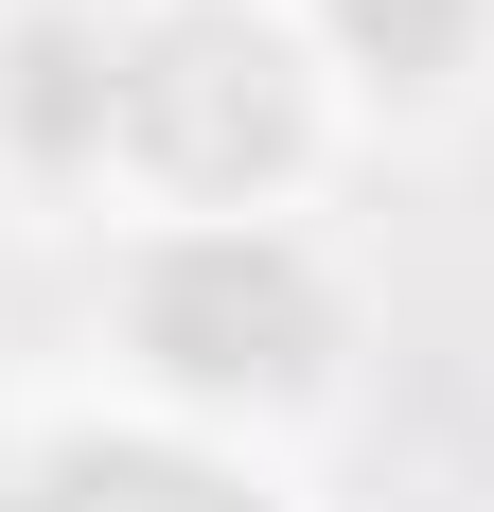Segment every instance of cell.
<instances>
[{
	"label": "cell",
	"mask_w": 494,
	"mask_h": 512,
	"mask_svg": "<svg viewBox=\"0 0 494 512\" xmlns=\"http://www.w3.org/2000/svg\"><path fill=\"white\" fill-rule=\"evenodd\" d=\"M353 89L300 0H106V195L124 230H300Z\"/></svg>",
	"instance_id": "6da1fadb"
},
{
	"label": "cell",
	"mask_w": 494,
	"mask_h": 512,
	"mask_svg": "<svg viewBox=\"0 0 494 512\" xmlns=\"http://www.w3.org/2000/svg\"><path fill=\"white\" fill-rule=\"evenodd\" d=\"M106 336L159 389V424H195V442L318 424L353 389V283L318 230H124L106 248Z\"/></svg>",
	"instance_id": "7a4b0ae2"
},
{
	"label": "cell",
	"mask_w": 494,
	"mask_h": 512,
	"mask_svg": "<svg viewBox=\"0 0 494 512\" xmlns=\"http://www.w3.org/2000/svg\"><path fill=\"white\" fill-rule=\"evenodd\" d=\"M0 512H283L247 477V442H195L159 407H71L0 460Z\"/></svg>",
	"instance_id": "3957f363"
},
{
	"label": "cell",
	"mask_w": 494,
	"mask_h": 512,
	"mask_svg": "<svg viewBox=\"0 0 494 512\" xmlns=\"http://www.w3.org/2000/svg\"><path fill=\"white\" fill-rule=\"evenodd\" d=\"M0 177L18 195H106V0H18L0 18Z\"/></svg>",
	"instance_id": "277c9868"
},
{
	"label": "cell",
	"mask_w": 494,
	"mask_h": 512,
	"mask_svg": "<svg viewBox=\"0 0 494 512\" xmlns=\"http://www.w3.org/2000/svg\"><path fill=\"white\" fill-rule=\"evenodd\" d=\"M318 18V53H336V89H371V106H459L494 71V0H300Z\"/></svg>",
	"instance_id": "5b68a950"
}]
</instances>
